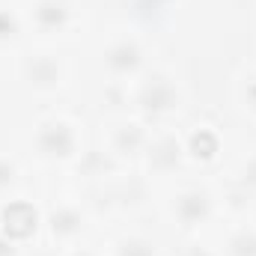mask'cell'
Segmentation results:
<instances>
[{
  "instance_id": "cell-1",
  "label": "cell",
  "mask_w": 256,
  "mask_h": 256,
  "mask_svg": "<svg viewBox=\"0 0 256 256\" xmlns=\"http://www.w3.org/2000/svg\"><path fill=\"white\" fill-rule=\"evenodd\" d=\"M12 140L27 155L36 179L63 182L74 179L92 155V120L74 104H24Z\"/></svg>"
},
{
  "instance_id": "cell-2",
  "label": "cell",
  "mask_w": 256,
  "mask_h": 256,
  "mask_svg": "<svg viewBox=\"0 0 256 256\" xmlns=\"http://www.w3.org/2000/svg\"><path fill=\"white\" fill-rule=\"evenodd\" d=\"M80 78L78 48L27 42L3 60V86L21 104L72 102Z\"/></svg>"
},
{
  "instance_id": "cell-3",
  "label": "cell",
  "mask_w": 256,
  "mask_h": 256,
  "mask_svg": "<svg viewBox=\"0 0 256 256\" xmlns=\"http://www.w3.org/2000/svg\"><path fill=\"white\" fill-rule=\"evenodd\" d=\"M202 104V92L191 72L167 51H161L126 86V108L152 128L179 126Z\"/></svg>"
},
{
  "instance_id": "cell-4",
  "label": "cell",
  "mask_w": 256,
  "mask_h": 256,
  "mask_svg": "<svg viewBox=\"0 0 256 256\" xmlns=\"http://www.w3.org/2000/svg\"><path fill=\"white\" fill-rule=\"evenodd\" d=\"M152 214L173 238H182L218 232V226L230 214V202L218 176L182 173L170 182L155 185Z\"/></svg>"
},
{
  "instance_id": "cell-5",
  "label": "cell",
  "mask_w": 256,
  "mask_h": 256,
  "mask_svg": "<svg viewBox=\"0 0 256 256\" xmlns=\"http://www.w3.org/2000/svg\"><path fill=\"white\" fill-rule=\"evenodd\" d=\"M102 232V224L74 182H45V238L42 256L60 254L80 242H90Z\"/></svg>"
},
{
  "instance_id": "cell-6",
  "label": "cell",
  "mask_w": 256,
  "mask_h": 256,
  "mask_svg": "<svg viewBox=\"0 0 256 256\" xmlns=\"http://www.w3.org/2000/svg\"><path fill=\"white\" fill-rule=\"evenodd\" d=\"M238 128L226 120L218 104H202L185 122H179L185 170L196 176H220Z\"/></svg>"
},
{
  "instance_id": "cell-7",
  "label": "cell",
  "mask_w": 256,
  "mask_h": 256,
  "mask_svg": "<svg viewBox=\"0 0 256 256\" xmlns=\"http://www.w3.org/2000/svg\"><path fill=\"white\" fill-rule=\"evenodd\" d=\"M30 42L80 48L98 24L96 0H24Z\"/></svg>"
},
{
  "instance_id": "cell-8",
  "label": "cell",
  "mask_w": 256,
  "mask_h": 256,
  "mask_svg": "<svg viewBox=\"0 0 256 256\" xmlns=\"http://www.w3.org/2000/svg\"><path fill=\"white\" fill-rule=\"evenodd\" d=\"M149 134H152L149 122L134 116L128 108H120L92 120V152L114 167L137 170Z\"/></svg>"
},
{
  "instance_id": "cell-9",
  "label": "cell",
  "mask_w": 256,
  "mask_h": 256,
  "mask_svg": "<svg viewBox=\"0 0 256 256\" xmlns=\"http://www.w3.org/2000/svg\"><path fill=\"white\" fill-rule=\"evenodd\" d=\"M0 236L21 250L42 256L45 238V182H33L0 200Z\"/></svg>"
},
{
  "instance_id": "cell-10",
  "label": "cell",
  "mask_w": 256,
  "mask_h": 256,
  "mask_svg": "<svg viewBox=\"0 0 256 256\" xmlns=\"http://www.w3.org/2000/svg\"><path fill=\"white\" fill-rule=\"evenodd\" d=\"M104 256H170L173 236L155 220V214L108 224L98 232Z\"/></svg>"
},
{
  "instance_id": "cell-11",
  "label": "cell",
  "mask_w": 256,
  "mask_h": 256,
  "mask_svg": "<svg viewBox=\"0 0 256 256\" xmlns=\"http://www.w3.org/2000/svg\"><path fill=\"white\" fill-rule=\"evenodd\" d=\"M230 212H256V134L238 131L232 152L220 170Z\"/></svg>"
},
{
  "instance_id": "cell-12",
  "label": "cell",
  "mask_w": 256,
  "mask_h": 256,
  "mask_svg": "<svg viewBox=\"0 0 256 256\" xmlns=\"http://www.w3.org/2000/svg\"><path fill=\"white\" fill-rule=\"evenodd\" d=\"M218 108L238 131L256 134V48L248 51L226 72V80L218 96Z\"/></svg>"
},
{
  "instance_id": "cell-13",
  "label": "cell",
  "mask_w": 256,
  "mask_h": 256,
  "mask_svg": "<svg viewBox=\"0 0 256 256\" xmlns=\"http://www.w3.org/2000/svg\"><path fill=\"white\" fill-rule=\"evenodd\" d=\"M137 173L155 188L161 182H170L185 170V158H182V140H179V126H158L152 128L149 143L140 155Z\"/></svg>"
},
{
  "instance_id": "cell-14",
  "label": "cell",
  "mask_w": 256,
  "mask_h": 256,
  "mask_svg": "<svg viewBox=\"0 0 256 256\" xmlns=\"http://www.w3.org/2000/svg\"><path fill=\"white\" fill-rule=\"evenodd\" d=\"M214 236L224 256H256V212H230Z\"/></svg>"
},
{
  "instance_id": "cell-15",
  "label": "cell",
  "mask_w": 256,
  "mask_h": 256,
  "mask_svg": "<svg viewBox=\"0 0 256 256\" xmlns=\"http://www.w3.org/2000/svg\"><path fill=\"white\" fill-rule=\"evenodd\" d=\"M33 182H39V179H36L27 155L21 152V146L12 137H0V200L33 185Z\"/></svg>"
},
{
  "instance_id": "cell-16",
  "label": "cell",
  "mask_w": 256,
  "mask_h": 256,
  "mask_svg": "<svg viewBox=\"0 0 256 256\" xmlns=\"http://www.w3.org/2000/svg\"><path fill=\"white\" fill-rule=\"evenodd\" d=\"M30 42L24 21V0H0V63Z\"/></svg>"
},
{
  "instance_id": "cell-17",
  "label": "cell",
  "mask_w": 256,
  "mask_h": 256,
  "mask_svg": "<svg viewBox=\"0 0 256 256\" xmlns=\"http://www.w3.org/2000/svg\"><path fill=\"white\" fill-rule=\"evenodd\" d=\"M170 256H224V254H220V244H218L214 232H200V236L173 238Z\"/></svg>"
},
{
  "instance_id": "cell-18",
  "label": "cell",
  "mask_w": 256,
  "mask_h": 256,
  "mask_svg": "<svg viewBox=\"0 0 256 256\" xmlns=\"http://www.w3.org/2000/svg\"><path fill=\"white\" fill-rule=\"evenodd\" d=\"M51 256H104V250H102L98 236H96V238H90V242H80V244H74V248H66V250L51 254Z\"/></svg>"
},
{
  "instance_id": "cell-19",
  "label": "cell",
  "mask_w": 256,
  "mask_h": 256,
  "mask_svg": "<svg viewBox=\"0 0 256 256\" xmlns=\"http://www.w3.org/2000/svg\"><path fill=\"white\" fill-rule=\"evenodd\" d=\"M254 42H256V33H254Z\"/></svg>"
},
{
  "instance_id": "cell-20",
  "label": "cell",
  "mask_w": 256,
  "mask_h": 256,
  "mask_svg": "<svg viewBox=\"0 0 256 256\" xmlns=\"http://www.w3.org/2000/svg\"><path fill=\"white\" fill-rule=\"evenodd\" d=\"M254 6H256V0H254Z\"/></svg>"
}]
</instances>
